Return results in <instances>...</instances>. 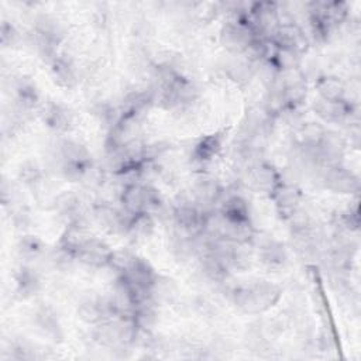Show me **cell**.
<instances>
[{"label":"cell","instance_id":"obj_1","mask_svg":"<svg viewBox=\"0 0 361 361\" xmlns=\"http://www.w3.org/2000/svg\"><path fill=\"white\" fill-rule=\"evenodd\" d=\"M281 298V288L271 282H256L234 292L236 305L246 313H261L273 308Z\"/></svg>","mask_w":361,"mask_h":361},{"label":"cell","instance_id":"obj_2","mask_svg":"<svg viewBox=\"0 0 361 361\" xmlns=\"http://www.w3.org/2000/svg\"><path fill=\"white\" fill-rule=\"evenodd\" d=\"M258 39L260 37L250 21L245 20L229 21L223 25L220 32L222 44L233 52L249 51Z\"/></svg>","mask_w":361,"mask_h":361},{"label":"cell","instance_id":"obj_3","mask_svg":"<svg viewBox=\"0 0 361 361\" xmlns=\"http://www.w3.org/2000/svg\"><path fill=\"white\" fill-rule=\"evenodd\" d=\"M174 220L175 226L185 233L187 237H195L203 233L205 214L192 205H179L174 212Z\"/></svg>","mask_w":361,"mask_h":361},{"label":"cell","instance_id":"obj_4","mask_svg":"<svg viewBox=\"0 0 361 361\" xmlns=\"http://www.w3.org/2000/svg\"><path fill=\"white\" fill-rule=\"evenodd\" d=\"M323 180L324 187L336 194H354L360 188L358 178L340 165L327 167Z\"/></svg>","mask_w":361,"mask_h":361},{"label":"cell","instance_id":"obj_5","mask_svg":"<svg viewBox=\"0 0 361 361\" xmlns=\"http://www.w3.org/2000/svg\"><path fill=\"white\" fill-rule=\"evenodd\" d=\"M253 21L250 24L257 34H277L280 27L278 10L274 3H258L253 9Z\"/></svg>","mask_w":361,"mask_h":361},{"label":"cell","instance_id":"obj_6","mask_svg":"<svg viewBox=\"0 0 361 361\" xmlns=\"http://www.w3.org/2000/svg\"><path fill=\"white\" fill-rule=\"evenodd\" d=\"M113 250L103 243L102 240L90 237L78 251L76 258L90 267H106L109 265Z\"/></svg>","mask_w":361,"mask_h":361},{"label":"cell","instance_id":"obj_7","mask_svg":"<svg viewBox=\"0 0 361 361\" xmlns=\"http://www.w3.org/2000/svg\"><path fill=\"white\" fill-rule=\"evenodd\" d=\"M277 36L280 39V45L291 48L298 54L307 51L309 45L305 33L296 24H280Z\"/></svg>","mask_w":361,"mask_h":361},{"label":"cell","instance_id":"obj_8","mask_svg":"<svg viewBox=\"0 0 361 361\" xmlns=\"http://www.w3.org/2000/svg\"><path fill=\"white\" fill-rule=\"evenodd\" d=\"M251 183L256 189L261 192H273L282 180L278 171L269 164H260L251 172Z\"/></svg>","mask_w":361,"mask_h":361},{"label":"cell","instance_id":"obj_9","mask_svg":"<svg viewBox=\"0 0 361 361\" xmlns=\"http://www.w3.org/2000/svg\"><path fill=\"white\" fill-rule=\"evenodd\" d=\"M271 198L274 199L277 207L281 212L292 215L300 202V191L295 185L281 183L273 192H271Z\"/></svg>","mask_w":361,"mask_h":361},{"label":"cell","instance_id":"obj_10","mask_svg":"<svg viewBox=\"0 0 361 361\" xmlns=\"http://www.w3.org/2000/svg\"><path fill=\"white\" fill-rule=\"evenodd\" d=\"M89 238L90 236L87 234L86 229L78 220H74L70 223L68 229L63 234L61 242H59V249H63L76 257L78 251L82 249V246Z\"/></svg>","mask_w":361,"mask_h":361},{"label":"cell","instance_id":"obj_11","mask_svg":"<svg viewBox=\"0 0 361 361\" xmlns=\"http://www.w3.org/2000/svg\"><path fill=\"white\" fill-rule=\"evenodd\" d=\"M313 109H315V113L320 118H323L324 122H330V123L342 122L344 117H347L350 114V109H349V106L344 101L332 102V101L319 99L315 103Z\"/></svg>","mask_w":361,"mask_h":361},{"label":"cell","instance_id":"obj_12","mask_svg":"<svg viewBox=\"0 0 361 361\" xmlns=\"http://www.w3.org/2000/svg\"><path fill=\"white\" fill-rule=\"evenodd\" d=\"M192 192H194L195 199L198 202L205 203V205H210V203H215L220 198L222 187L216 179L203 176V178L196 180V184L194 185Z\"/></svg>","mask_w":361,"mask_h":361},{"label":"cell","instance_id":"obj_13","mask_svg":"<svg viewBox=\"0 0 361 361\" xmlns=\"http://www.w3.org/2000/svg\"><path fill=\"white\" fill-rule=\"evenodd\" d=\"M220 215L233 222H243L250 220L249 215V205L242 196H230L225 200V203L220 207Z\"/></svg>","mask_w":361,"mask_h":361},{"label":"cell","instance_id":"obj_14","mask_svg":"<svg viewBox=\"0 0 361 361\" xmlns=\"http://www.w3.org/2000/svg\"><path fill=\"white\" fill-rule=\"evenodd\" d=\"M316 89L320 95V99L324 101H332V102H340L344 101V83L340 81V78L336 76H322L318 83Z\"/></svg>","mask_w":361,"mask_h":361},{"label":"cell","instance_id":"obj_15","mask_svg":"<svg viewBox=\"0 0 361 361\" xmlns=\"http://www.w3.org/2000/svg\"><path fill=\"white\" fill-rule=\"evenodd\" d=\"M95 218L101 226L109 230H123L126 229V223L129 218H123L122 214L107 205H101L95 209Z\"/></svg>","mask_w":361,"mask_h":361},{"label":"cell","instance_id":"obj_16","mask_svg":"<svg viewBox=\"0 0 361 361\" xmlns=\"http://www.w3.org/2000/svg\"><path fill=\"white\" fill-rule=\"evenodd\" d=\"M125 231L137 240L147 238L154 231V220L152 216H149V214L130 215Z\"/></svg>","mask_w":361,"mask_h":361},{"label":"cell","instance_id":"obj_17","mask_svg":"<svg viewBox=\"0 0 361 361\" xmlns=\"http://www.w3.org/2000/svg\"><path fill=\"white\" fill-rule=\"evenodd\" d=\"M152 102H153V96L148 92L129 94L123 102V117L136 120L145 109H148Z\"/></svg>","mask_w":361,"mask_h":361},{"label":"cell","instance_id":"obj_18","mask_svg":"<svg viewBox=\"0 0 361 361\" xmlns=\"http://www.w3.org/2000/svg\"><path fill=\"white\" fill-rule=\"evenodd\" d=\"M45 122L48 123L50 127H52L55 130L65 132V130L71 129L72 122H74V116H72L70 109H67L61 105H51L50 109L47 110Z\"/></svg>","mask_w":361,"mask_h":361},{"label":"cell","instance_id":"obj_19","mask_svg":"<svg viewBox=\"0 0 361 361\" xmlns=\"http://www.w3.org/2000/svg\"><path fill=\"white\" fill-rule=\"evenodd\" d=\"M51 74L54 78V82L58 86L63 87H71L76 82L75 71L72 65L64 58H55L51 63Z\"/></svg>","mask_w":361,"mask_h":361},{"label":"cell","instance_id":"obj_20","mask_svg":"<svg viewBox=\"0 0 361 361\" xmlns=\"http://www.w3.org/2000/svg\"><path fill=\"white\" fill-rule=\"evenodd\" d=\"M326 134V130L322 125L319 123H315V122H311V123H305L302 127H300L298 130V141L299 144L305 147V148H311V149H315L320 141L323 140Z\"/></svg>","mask_w":361,"mask_h":361},{"label":"cell","instance_id":"obj_21","mask_svg":"<svg viewBox=\"0 0 361 361\" xmlns=\"http://www.w3.org/2000/svg\"><path fill=\"white\" fill-rule=\"evenodd\" d=\"M220 145H222V138L218 134L207 136L196 144L194 149V157L200 163L210 161L219 153Z\"/></svg>","mask_w":361,"mask_h":361},{"label":"cell","instance_id":"obj_22","mask_svg":"<svg viewBox=\"0 0 361 361\" xmlns=\"http://www.w3.org/2000/svg\"><path fill=\"white\" fill-rule=\"evenodd\" d=\"M61 153L65 163L71 164H90V154L87 149L72 140H65L61 145Z\"/></svg>","mask_w":361,"mask_h":361},{"label":"cell","instance_id":"obj_23","mask_svg":"<svg viewBox=\"0 0 361 361\" xmlns=\"http://www.w3.org/2000/svg\"><path fill=\"white\" fill-rule=\"evenodd\" d=\"M271 64H273L274 68L280 70L281 72L298 70L299 54L295 52L291 48H287V47H282V45L278 44L277 52H276V55L273 58V61H271Z\"/></svg>","mask_w":361,"mask_h":361},{"label":"cell","instance_id":"obj_24","mask_svg":"<svg viewBox=\"0 0 361 361\" xmlns=\"http://www.w3.org/2000/svg\"><path fill=\"white\" fill-rule=\"evenodd\" d=\"M39 287L40 281L37 274L33 273V269L21 268L17 276V293H20L21 298H28L32 295H36Z\"/></svg>","mask_w":361,"mask_h":361},{"label":"cell","instance_id":"obj_25","mask_svg":"<svg viewBox=\"0 0 361 361\" xmlns=\"http://www.w3.org/2000/svg\"><path fill=\"white\" fill-rule=\"evenodd\" d=\"M79 199L76 195L71 192H65L63 195H59L56 199V209L58 212L63 216H68L71 219H76V214L79 210Z\"/></svg>","mask_w":361,"mask_h":361},{"label":"cell","instance_id":"obj_26","mask_svg":"<svg viewBox=\"0 0 361 361\" xmlns=\"http://www.w3.org/2000/svg\"><path fill=\"white\" fill-rule=\"evenodd\" d=\"M261 257L269 265H281L287 260V251L282 245L277 242H268L262 246Z\"/></svg>","mask_w":361,"mask_h":361},{"label":"cell","instance_id":"obj_27","mask_svg":"<svg viewBox=\"0 0 361 361\" xmlns=\"http://www.w3.org/2000/svg\"><path fill=\"white\" fill-rule=\"evenodd\" d=\"M136 260H137V257L133 256L130 251H127V250H117V251L112 253L109 265L112 268H114L117 273L125 274L126 271L134 264Z\"/></svg>","mask_w":361,"mask_h":361},{"label":"cell","instance_id":"obj_28","mask_svg":"<svg viewBox=\"0 0 361 361\" xmlns=\"http://www.w3.org/2000/svg\"><path fill=\"white\" fill-rule=\"evenodd\" d=\"M19 251L25 258H36L43 251V243L36 236H25L20 240Z\"/></svg>","mask_w":361,"mask_h":361},{"label":"cell","instance_id":"obj_29","mask_svg":"<svg viewBox=\"0 0 361 361\" xmlns=\"http://www.w3.org/2000/svg\"><path fill=\"white\" fill-rule=\"evenodd\" d=\"M39 324L44 330V332L50 336H54L55 339L59 338V324L58 320L55 319L54 313L50 312L48 309H43L39 313Z\"/></svg>","mask_w":361,"mask_h":361},{"label":"cell","instance_id":"obj_30","mask_svg":"<svg viewBox=\"0 0 361 361\" xmlns=\"http://www.w3.org/2000/svg\"><path fill=\"white\" fill-rule=\"evenodd\" d=\"M17 95L24 107H33L39 102V94L32 83H21L17 87Z\"/></svg>","mask_w":361,"mask_h":361},{"label":"cell","instance_id":"obj_31","mask_svg":"<svg viewBox=\"0 0 361 361\" xmlns=\"http://www.w3.org/2000/svg\"><path fill=\"white\" fill-rule=\"evenodd\" d=\"M20 178L23 179V183L25 184H32L36 183V180L40 179L41 172L39 169V167L34 163H25L21 168H20Z\"/></svg>","mask_w":361,"mask_h":361},{"label":"cell","instance_id":"obj_32","mask_svg":"<svg viewBox=\"0 0 361 361\" xmlns=\"http://www.w3.org/2000/svg\"><path fill=\"white\" fill-rule=\"evenodd\" d=\"M14 37H16L14 28L12 25H9L8 23H3V25H2V43H3V45L5 47L12 45Z\"/></svg>","mask_w":361,"mask_h":361}]
</instances>
